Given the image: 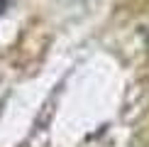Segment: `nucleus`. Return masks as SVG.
<instances>
[{
  "mask_svg": "<svg viewBox=\"0 0 149 147\" xmlns=\"http://www.w3.org/2000/svg\"><path fill=\"white\" fill-rule=\"evenodd\" d=\"M8 3H10V0H0V12H3L5 8H8Z\"/></svg>",
  "mask_w": 149,
  "mask_h": 147,
  "instance_id": "nucleus-1",
  "label": "nucleus"
}]
</instances>
